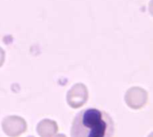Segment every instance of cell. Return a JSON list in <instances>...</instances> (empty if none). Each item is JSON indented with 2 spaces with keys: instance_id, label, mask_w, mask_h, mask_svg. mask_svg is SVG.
<instances>
[{
  "instance_id": "cell-6",
  "label": "cell",
  "mask_w": 153,
  "mask_h": 137,
  "mask_svg": "<svg viewBox=\"0 0 153 137\" xmlns=\"http://www.w3.org/2000/svg\"><path fill=\"white\" fill-rule=\"evenodd\" d=\"M53 137H66L65 135H63V134H60V135H55Z\"/></svg>"
},
{
  "instance_id": "cell-4",
  "label": "cell",
  "mask_w": 153,
  "mask_h": 137,
  "mask_svg": "<svg viewBox=\"0 0 153 137\" xmlns=\"http://www.w3.org/2000/svg\"><path fill=\"white\" fill-rule=\"evenodd\" d=\"M126 100L132 109H138L143 107L146 103L147 93L140 88H134L127 92Z\"/></svg>"
},
{
  "instance_id": "cell-7",
  "label": "cell",
  "mask_w": 153,
  "mask_h": 137,
  "mask_svg": "<svg viewBox=\"0 0 153 137\" xmlns=\"http://www.w3.org/2000/svg\"><path fill=\"white\" fill-rule=\"evenodd\" d=\"M28 137H34V136H28Z\"/></svg>"
},
{
  "instance_id": "cell-2",
  "label": "cell",
  "mask_w": 153,
  "mask_h": 137,
  "mask_svg": "<svg viewBox=\"0 0 153 137\" xmlns=\"http://www.w3.org/2000/svg\"><path fill=\"white\" fill-rule=\"evenodd\" d=\"M2 129L8 136L18 137L27 130V124L21 117L9 116L3 120Z\"/></svg>"
},
{
  "instance_id": "cell-1",
  "label": "cell",
  "mask_w": 153,
  "mask_h": 137,
  "mask_svg": "<svg viewBox=\"0 0 153 137\" xmlns=\"http://www.w3.org/2000/svg\"><path fill=\"white\" fill-rule=\"evenodd\" d=\"M115 124L104 110L90 108L80 111L73 120L71 137H113Z\"/></svg>"
},
{
  "instance_id": "cell-5",
  "label": "cell",
  "mask_w": 153,
  "mask_h": 137,
  "mask_svg": "<svg viewBox=\"0 0 153 137\" xmlns=\"http://www.w3.org/2000/svg\"><path fill=\"white\" fill-rule=\"evenodd\" d=\"M57 131V124L50 119H43L37 126V133L40 137H53Z\"/></svg>"
},
{
  "instance_id": "cell-3",
  "label": "cell",
  "mask_w": 153,
  "mask_h": 137,
  "mask_svg": "<svg viewBox=\"0 0 153 137\" xmlns=\"http://www.w3.org/2000/svg\"><path fill=\"white\" fill-rule=\"evenodd\" d=\"M87 98L88 92L86 87L82 84H76L68 92L67 102L72 108L77 109L86 102Z\"/></svg>"
}]
</instances>
